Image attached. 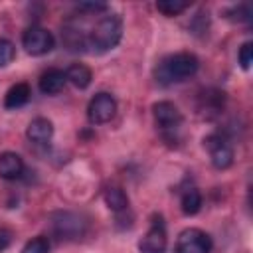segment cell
Returning a JSON list of instances; mask_svg holds the SVG:
<instances>
[{
    "instance_id": "6da1fadb",
    "label": "cell",
    "mask_w": 253,
    "mask_h": 253,
    "mask_svg": "<svg viewBox=\"0 0 253 253\" xmlns=\"http://www.w3.org/2000/svg\"><path fill=\"white\" fill-rule=\"evenodd\" d=\"M200 67V61L194 53L190 51H178L172 55H166L154 69V77L160 85H172V83H182L196 75Z\"/></svg>"
},
{
    "instance_id": "7a4b0ae2",
    "label": "cell",
    "mask_w": 253,
    "mask_h": 253,
    "mask_svg": "<svg viewBox=\"0 0 253 253\" xmlns=\"http://www.w3.org/2000/svg\"><path fill=\"white\" fill-rule=\"evenodd\" d=\"M123 36V20L119 14H107L97 20L87 32V49L93 53H105L113 49Z\"/></svg>"
},
{
    "instance_id": "3957f363",
    "label": "cell",
    "mask_w": 253,
    "mask_h": 253,
    "mask_svg": "<svg viewBox=\"0 0 253 253\" xmlns=\"http://www.w3.org/2000/svg\"><path fill=\"white\" fill-rule=\"evenodd\" d=\"M51 229L53 235L65 241H73V239H81L87 231V221L83 219V215L73 213V211H57L51 215Z\"/></svg>"
},
{
    "instance_id": "277c9868",
    "label": "cell",
    "mask_w": 253,
    "mask_h": 253,
    "mask_svg": "<svg viewBox=\"0 0 253 253\" xmlns=\"http://www.w3.org/2000/svg\"><path fill=\"white\" fill-rule=\"evenodd\" d=\"M154 113V121L156 126L162 130L166 140H172V136H176L178 128L182 126V113L178 111V107L170 101H158L152 107Z\"/></svg>"
},
{
    "instance_id": "5b68a950",
    "label": "cell",
    "mask_w": 253,
    "mask_h": 253,
    "mask_svg": "<svg viewBox=\"0 0 253 253\" xmlns=\"http://www.w3.org/2000/svg\"><path fill=\"white\" fill-rule=\"evenodd\" d=\"M22 45L30 55H45L53 49L55 40L49 30L40 28V26H30L22 34Z\"/></svg>"
},
{
    "instance_id": "8992f818",
    "label": "cell",
    "mask_w": 253,
    "mask_h": 253,
    "mask_svg": "<svg viewBox=\"0 0 253 253\" xmlns=\"http://www.w3.org/2000/svg\"><path fill=\"white\" fill-rule=\"evenodd\" d=\"M211 245V237L206 231L198 227H188L178 235L176 253H210Z\"/></svg>"
},
{
    "instance_id": "52a82bcc",
    "label": "cell",
    "mask_w": 253,
    "mask_h": 253,
    "mask_svg": "<svg viewBox=\"0 0 253 253\" xmlns=\"http://www.w3.org/2000/svg\"><path fill=\"white\" fill-rule=\"evenodd\" d=\"M117 113V101L111 93H97L89 105H87V119L91 125H103V123H109Z\"/></svg>"
},
{
    "instance_id": "ba28073f",
    "label": "cell",
    "mask_w": 253,
    "mask_h": 253,
    "mask_svg": "<svg viewBox=\"0 0 253 253\" xmlns=\"http://www.w3.org/2000/svg\"><path fill=\"white\" fill-rule=\"evenodd\" d=\"M204 146L210 152V158H211L213 168L225 170V168H229L233 164V148L225 140V136L213 132V134H210V136L204 138Z\"/></svg>"
},
{
    "instance_id": "9c48e42d",
    "label": "cell",
    "mask_w": 253,
    "mask_h": 253,
    "mask_svg": "<svg viewBox=\"0 0 253 253\" xmlns=\"http://www.w3.org/2000/svg\"><path fill=\"white\" fill-rule=\"evenodd\" d=\"M166 245H168V239H166L164 221H162L160 215L158 217L154 215V219L150 223V229L138 241V249H140V253H164Z\"/></svg>"
},
{
    "instance_id": "30bf717a",
    "label": "cell",
    "mask_w": 253,
    "mask_h": 253,
    "mask_svg": "<svg viewBox=\"0 0 253 253\" xmlns=\"http://www.w3.org/2000/svg\"><path fill=\"white\" fill-rule=\"evenodd\" d=\"M24 160L16 152L0 154V178L2 180H18L24 176Z\"/></svg>"
},
{
    "instance_id": "8fae6325",
    "label": "cell",
    "mask_w": 253,
    "mask_h": 253,
    "mask_svg": "<svg viewBox=\"0 0 253 253\" xmlns=\"http://www.w3.org/2000/svg\"><path fill=\"white\" fill-rule=\"evenodd\" d=\"M65 83H67L65 71L51 67V69H47V71L42 73L38 85H40V91H42V93H45V95H57V93L63 91Z\"/></svg>"
},
{
    "instance_id": "7c38bea8",
    "label": "cell",
    "mask_w": 253,
    "mask_h": 253,
    "mask_svg": "<svg viewBox=\"0 0 253 253\" xmlns=\"http://www.w3.org/2000/svg\"><path fill=\"white\" fill-rule=\"evenodd\" d=\"M26 136L32 142H36V144H47L51 140V136H53V125H51V121L49 119H43V117L34 119L28 125V128H26Z\"/></svg>"
},
{
    "instance_id": "4fadbf2b",
    "label": "cell",
    "mask_w": 253,
    "mask_h": 253,
    "mask_svg": "<svg viewBox=\"0 0 253 253\" xmlns=\"http://www.w3.org/2000/svg\"><path fill=\"white\" fill-rule=\"evenodd\" d=\"M32 89L28 83H16L8 89L6 97H4V107L6 109H20L30 101Z\"/></svg>"
},
{
    "instance_id": "5bb4252c",
    "label": "cell",
    "mask_w": 253,
    "mask_h": 253,
    "mask_svg": "<svg viewBox=\"0 0 253 253\" xmlns=\"http://www.w3.org/2000/svg\"><path fill=\"white\" fill-rule=\"evenodd\" d=\"M65 77H67V81H69L71 85H75L77 89H87V87L91 85L93 73H91V69H89L87 65H83V63H73V65L67 67Z\"/></svg>"
},
{
    "instance_id": "9a60e30c",
    "label": "cell",
    "mask_w": 253,
    "mask_h": 253,
    "mask_svg": "<svg viewBox=\"0 0 253 253\" xmlns=\"http://www.w3.org/2000/svg\"><path fill=\"white\" fill-rule=\"evenodd\" d=\"M103 198H105L107 208H109L111 211H115V213H121V211L128 210V196H126V192H125L123 188L111 186V188L105 190Z\"/></svg>"
},
{
    "instance_id": "2e32d148",
    "label": "cell",
    "mask_w": 253,
    "mask_h": 253,
    "mask_svg": "<svg viewBox=\"0 0 253 253\" xmlns=\"http://www.w3.org/2000/svg\"><path fill=\"white\" fill-rule=\"evenodd\" d=\"M180 206H182V211L186 215H196L202 208V194L198 188H186L182 192V198H180Z\"/></svg>"
},
{
    "instance_id": "e0dca14e",
    "label": "cell",
    "mask_w": 253,
    "mask_h": 253,
    "mask_svg": "<svg viewBox=\"0 0 253 253\" xmlns=\"http://www.w3.org/2000/svg\"><path fill=\"white\" fill-rule=\"evenodd\" d=\"M223 101H225V97H223V93H219V91H211V93H208V95H204V113L208 115V117H211V115H219V111L223 109Z\"/></svg>"
},
{
    "instance_id": "ac0fdd59",
    "label": "cell",
    "mask_w": 253,
    "mask_h": 253,
    "mask_svg": "<svg viewBox=\"0 0 253 253\" xmlns=\"http://www.w3.org/2000/svg\"><path fill=\"white\" fill-rule=\"evenodd\" d=\"M188 6H190V2H182V0H158L156 2V10L162 12L164 16H178Z\"/></svg>"
},
{
    "instance_id": "d6986e66",
    "label": "cell",
    "mask_w": 253,
    "mask_h": 253,
    "mask_svg": "<svg viewBox=\"0 0 253 253\" xmlns=\"http://www.w3.org/2000/svg\"><path fill=\"white\" fill-rule=\"evenodd\" d=\"M22 253H49V239L43 235H38L24 245Z\"/></svg>"
},
{
    "instance_id": "ffe728a7",
    "label": "cell",
    "mask_w": 253,
    "mask_h": 253,
    "mask_svg": "<svg viewBox=\"0 0 253 253\" xmlns=\"http://www.w3.org/2000/svg\"><path fill=\"white\" fill-rule=\"evenodd\" d=\"M16 57V47L10 40L0 38V67H6L8 63H12Z\"/></svg>"
},
{
    "instance_id": "44dd1931",
    "label": "cell",
    "mask_w": 253,
    "mask_h": 253,
    "mask_svg": "<svg viewBox=\"0 0 253 253\" xmlns=\"http://www.w3.org/2000/svg\"><path fill=\"white\" fill-rule=\"evenodd\" d=\"M227 18L233 22H249L251 20V6L249 4H239L227 10Z\"/></svg>"
},
{
    "instance_id": "7402d4cb",
    "label": "cell",
    "mask_w": 253,
    "mask_h": 253,
    "mask_svg": "<svg viewBox=\"0 0 253 253\" xmlns=\"http://www.w3.org/2000/svg\"><path fill=\"white\" fill-rule=\"evenodd\" d=\"M237 59H239V65H241L243 69H249V67H251V63H253V43H251V42H245V43L239 47Z\"/></svg>"
},
{
    "instance_id": "603a6c76",
    "label": "cell",
    "mask_w": 253,
    "mask_h": 253,
    "mask_svg": "<svg viewBox=\"0 0 253 253\" xmlns=\"http://www.w3.org/2000/svg\"><path fill=\"white\" fill-rule=\"evenodd\" d=\"M109 6L103 4V2H81L79 4V10L81 12H91V14H97V12H105Z\"/></svg>"
},
{
    "instance_id": "cb8c5ba5",
    "label": "cell",
    "mask_w": 253,
    "mask_h": 253,
    "mask_svg": "<svg viewBox=\"0 0 253 253\" xmlns=\"http://www.w3.org/2000/svg\"><path fill=\"white\" fill-rule=\"evenodd\" d=\"M12 231L10 229H6V227H0V253L4 251V249H8L10 247V243H12Z\"/></svg>"
}]
</instances>
